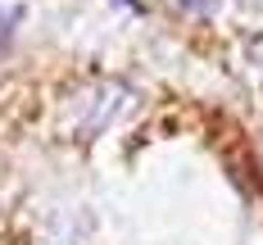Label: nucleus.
<instances>
[{
	"mask_svg": "<svg viewBox=\"0 0 263 245\" xmlns=\"http://www.w3.org/2000/svg\"><path fill=\"white\" fill-rule=\"evenodd\" d=\"M14 18H18V9H0V41H9L14 27H5V23H14Z\"/></svg>",
	"mask_w": 263,
	"mask_h": 245,
	"instance_id": "nucleus-1",
	"label": "nucleus"
}]
</instances>
